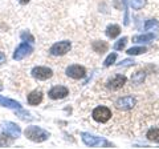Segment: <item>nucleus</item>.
Masks as SVG:
<instances>
[{
	"label": "nucleus",
	"mask_w": 159,
	"mask_h": 149,
	"mask_svg": "<svg viewBox=\"0 0 159 149\" xmlns=\"http://www.w3.org/2000/svg\"><path fill=\"white\" fill-rule=\"evenodd\" d=\"M92 117H93V120L97 121V123H101V124L107 123L111 118V111L107 107L99 105L97 108H94V111L92 113Z\"/></svg>",
	"instance_id": "f03ea898"
},
{
	"label": "nucleus",
	"mask_w": 159,
	"mask_h": 149,
	"mask_svg": "<svg viewBox=\"0 0 159 149\" xmlns=\"http://www.w3.org/2000/svg\"><path fill=\"white\" fill-rule=\"evenodd\" d=\"M92 48H93V51L94 52H97V53H103V52H106L107 51V43L106 41H102V40H98V41H94L92 44Z\"/></svg>",
	"instance_id": "2eb2a0df"
},
{
	"label": "nucleus",
	"mask_w": 159,
	"mask_h": 149,
	"mask_svg": "<svg viewBox=\"0 0 159 149\" xmlns=\"http://www.w3.org/2000/svg\"><path fill=\"white\" fill-rule=\"evenodd\" d=\"M48 95L53 100H60V99H64L69 95V89L64 85H54L51 91L48 92Z\"/></svg>",
	"instance_id": "9d476101"
},
{
	"label": "nucleus",
	"mask_w": 159,
	"mask_h": 149,
	"mask_svg": "<svg viewBox=\"0 0 159 149\" xmlns=\"http://www.w3.org/2000/svg\"><path fill=\"white\" fill-rule=\"evenodd\" d=\"M116 60H117V53L113 52V53H110V55H109V56L106 57V60L103 61V65H105V67H110L111 64L116 63Z\"/></svg>",
	"instance_id": "5701e85b"
},
{
	"label": "nucleus",
	"mask_w": 159,
	"mask_h": 149,
	"mask_svg": "<svg viewBox=\"0 0 159 149\" xmlns=\"http://www.w3.org/2000/svg\"><path fill=\"white\" fill-rule=\"evenodd\" d=\"M133 64H134V61L131 59H125V60H122L121 63H118V67H130Z\"/></svg>",
	"instance_id": "a878e982"
},
{
	"label": "nucleus",
	"mask_w": 159,
	"mask_h": 149,
	"mask_svg": "<svg viewBox=\"0 0 159 149\" xmlns=\"http://www.w3.org/2000/svg\"><path fill=\"white\" fill-rule=\"evenodd\" d=\"M43 101V93L40 91H33L28 95V103L31 105H39Z\"/></svg>",
	"instance_id": "4468645a"
},
{
	"label": "nucleus",
	"mask_w": 159,
	"mask_h": 149,
	"mask_svg": "<svg viewBox=\"0 0 159 149\" xmlns=\"http://www.w3.org/2000/svg\"><path fill=\"white\" fill-rule=\"evenodd\" d=\"M146 52V48L145 47H131L127 49V53L130 56H137V55H142Z\"/></svg>",
	"instance_id": "6ab92c4d"
},
{
	"label": "nucleus",
	"mask_w": 159,
	"mask_h": 149,
	"mask_svg": "<svg viewBox=\"0 0 159 149\" xmlns=\"http://www.w3.org/2000/svg\"><path fill=\"white\" fill-rule=\"evenodd\" d=\"M137 100L135 97L133 96H125V97H121L118 99L117 103H116V107L119 109V111H130L135 107Z\"/></svg>",
	"instance_id": "1a4fd4ad"
},
{
	"label": "nucleus",
	"mask_w": 159,
	"mask_h": 149,
	"mask_svg": "<svg viewBox=\"0 0 159 149\" xmlns=\"http://www.w3.org/2000/svg\"><path fill=\"white\" fill-rule=\"evenodd\" d=\"M119 33H121V28H119V26H117V24H111V26H109L106 28V35H107V37H110V39H116Z\"/></svg>",
	"instance_id": "dca6fc26"
},
{
	"label": "nucleus",
	"mask_w": 159,
	"mask_h": 149,
	"mask_svg": "<svg viewBox=\"0 0 159 149\" xmlns=\"http://www.w3.org/2000/svg\"><path fill=\"white\" fill-rule=\"evenodd\" d=\"M31 73L36 80H41V81L48 80V79L53 76V71L48 67H34Z\"/></svg>",
	"instance_id": "39448f33"
},
{
	"label": "nucleus",
	"mask_w": 159,
	"mask_h": 149,
	"mask_svg": "<svg viewBox=\"0 0 159 149\" xmlns=\"http://www.w3.org/2000/svg\"><path fill=\"white\" fill-rule=\"evenodd\" d=\"M0 105L2 107H6V108H11V109H21V104L19 101H15V100H11V99H7L0 95Z\"/></svg>",
	"instance_id": "f8f14e48"
},
{
	"label": "nucleus",
	"mask_w": 159,
	"mask_h": 149,
	"mask_svg": "<svg viewBox=\"0 0 159 149\" xmlns=\"http://www.w3.org/2000/svg\"><path fill=\"white\" fill-rule=\"evenodd\" d=\"M17 2L20 4H27V3H29V0H17Z\"/></svg>",
	"instance_id": "cd10ccee"
},
{
	"label": "nucleus",
	"mask_w": 159,
	"mask_h": 149,
	"mask_svg": "<svg viewBox=\"0 0 159 149\" xmlns=\"http://www.w3.org/2000/svg\"><path fill=\"white\" fill-rule=\"evenodd\" d=\"M20 36H21V39H23L24 41H27V40H28V43H34V37H33L28 31H23Z\"/></svg>",
	"instance_id": "393cba45"
},
{
	"label": "nucleus",
	"mask_w": 159,
	"mask_h": 149,
	"mask_svg": "<svg viewBox=\"0 0 159 149\" xmlns=\"http://www.w3.org/2000/svg\"><path fill=\"white\" fill-rule=\"evenodd\" d=\"M126 81H127L126 76H123V74H116V76L107 83V88L111 89V91H118V89H121L125 85Z\"/></svg>",
	"instance_id": "9b49d317"
},
{
	"label": "nucleus",
	"mask_w": 159,
	"mask_h": 149,
	"mask_svg": "<svg viewBox=\"0 0 159 149\" xmlns=\"http://www.w3.org/2000/svg\"><path fill=\"white\" fill-rule=\"evenodd\" d=\"M66 76L74 79V80H80V79H84L86 76V71L85 68L81 65H77V64H73V65H69L66 68Z\"/></svg>",
	"instance_id": "6e6552de"
},
{
	"label": "nucleus",
	"mask_w": 159,
	"mask_h": 149,
	"mask_svg": "<svg viewBox=\"0 0 159 149\" xmlns=\"http://www.w3.org/2000/svg\"><path fill=\"white\" fill-rule=\"evenodd\" d=\"M6 60H7L6 55H4L3 52H0V65H2V64H4V63H6Z\"/></svg>",
	"instance_id": "bb28decb"
},
{
	"label": "nucleus",
	"mask_w": 159,
	"mask_h": 149,
	"mask_svg": "<svg viewBox=\"0 0 159 149\" xmlns=\"http://www.w3.org/2000/svg\"><path fill=\"white\" fill-rule=\"evenodd\" d=\"M2 89H3V85H2V83H0V91H2Z\"/></svg>",
	"instance_id": "c85d7f7f"
},
{
	"label": "nucleus",
	"mask_w": 159,
	"mask_h": 149,
	"mask_svg": "<svg viewBox=\"0 0 159 149\" xmlns=\"http://www.w3.org/2000/svg\"><path fill=\"white\" fill-rule=\"evenodd\" d=\"M157 37L155 33H143V35H137L133 37L134 43H141V44H146V43H151L154 39Z\"/></svg>",
	"instance_id": "ddd939ff"
},
{
	"label": "nucleus",
	"mask_w": 159,
	"mask_h": 149,
	"mask_svg": "<svg viewBox=\"0 0 159 149\" xmlns=\"http://www.w3.org/2000/svg\"><path fill=\"white\" fill-rule=\"evenodd\" d=\"M2 129H3V132L6 133V135H8L11 138H17V137H20V135H21V129H20V127L17 124L11 123V121L4 123L2 125Z\"/></svg>",
	"instance_id": "0eeeda50"
},
{
	"label": "nucleus",
	"mask_w": 159,
	"mask_h": 149,
	"mask_svg": "<svg viewBox=\"0 0 159 149\" xmlns=\"http://www.w3.org/2000/svg\"><path fill=\"white\" fill-rule=\"evenodd\" d=\"M131 80L133 83H135V84H142L143 80H145V72H137V73H134L133 74V77H131Z\"/></svg>",
	"instance_id": "412c9836"
},
{
	"label": "nucleus",
	"mask_w": 159,
	"mask_h": 149,
	"mask_svg": "<svg viewBox=\"0 0 159 149\" xmlns=\"http://www.w3.org/2000/svg\"><path fill=\"white\" fill-rule=\"evenodd\" d=\"M33 52V47L28 43H21L20 46L15 49L13 52V59L15 60H23L24 57H27L28 55H31Z\"/></svg>",
	"instance_id": "423d86ee"
},
{
	"label": "nucleus",
	"mask_w": 159,
	"mask_h": 149,
	"mask_svg": "<svg viewBox=\"0 0 159 149\" xmlns=\"http://www.w3.org/2000/svg\"><path fill=\"white\" fill-rule=\"evenodd\" d=\"M145 31H159V22L155 19L147 20V23L145 24Z\"/></svg>",
	"instance_id": "a211bd4d"
},
{
	"label": "nucleus",
	"mask_w": 159,
	"mask_h": 149,
	"mask_svg": "<svg viewBox=\"0 0 159 149\" xmlns=\"http://www.w3.org/2000/svg\"><path fill=\"white\" fill-rule=\"evenodd\" d=\"M147 140H150L152 142H159V128H151L148 129V132L146 133Z\"/></svg>",
	"instance_id": "f3484780"
},
{
	"label": "nucleus",
	"mask_w": 159,
	"mask_h": 149,
	"mask_svg": "<svg viewBox=\"0 0 159 149\" xmlns=\"http://www.w3.org/2000/svg\"><path fill=\"white\" fill-rule=\"evenodd\" d=\"M24 135L28 140H31L33 142H43L49 138V133L47 131H44L43 128L36 127V125H31V127H27V129L24 131Z\"/></svg>",
	"instance_id": "f257e3e1"
},
{
	"label": "nucleus",
	"mask_w": 159,
	"mask_h": 149,
	"mask_svg": "<svg viewBox=\"0 0 159 149\" xmlns=\"http://www.w3.org/2000/svg\"><path fill=\"white\" fill-rule=\"evenodd\" d=\"M126 43H127V37L119 39V40L114 44V49H116V51H122V49L126 47Z\"/></svg>",
	"instance_id": "4be33fe9"
},
{
	"label": "nucleus",
	"mask_w": 159,
	"mask_h": 149,
	"mask_svg": "<svg viewBox=\"0 0 159 149\" xmlns=\"http://www.w3.org/2000/svg\"><path fill=\"white\" fill-rule=\"evenodd\" d=\"M16 116H17V117H20L21 120H32V118H33L31 115H29L28 112H24V111H21V109H17Z\"/></svg>",
	"instance_id": "b1692460"
},
{
	"label": "nucleus",
	"mask_w": 159,
	"mask_h": 149,
	"mask_svg": "<svg viewBox=\"0 0 159 149\" xmlns=\"http://www.w3.org/2000/svg\"><path fill=\"white\" fill-rule=\"evenodd\" d=\"M70 41L68 40H62V41H58L56 44H53L49 49V53L52 55V56H62V55H65L69 52V49H70Z\"/></svg>",
	"instance_id": "7ed1b4c3"
},
{
	"label": "nucleus",
	"mask_w": 159,
	"mask_h": 149,
	"mask_svg": "<svg viewBox=\"0 0 159 149\" xmlns=\"http://www.w3.org/2000/svg\"><path fill=\"white\" fill-rule=\"evenodd\" d=\"M129 3L133 9H141L146 4V0H129Z\"/></svg>",
	"instance_id": "aec40b11"
},
{
	"label": "nucleus",
	"mask_w": 159,
	"mask_h": 149,
	"mask_svg": "<svg viewBox=\"0 0 159 149\" xmlns=\"http://www.w3.org/2000/svg\"><path fill=\"white\" fill-rule=\"evenodd\" d=\"M81 138L85 145L88 147H97V145H109V142L106 140H103L101 137H97V136H93L88 132H82L81 133Z\"/></svg>",
	"instance_id": "20e7f679"
}]
</instances>
